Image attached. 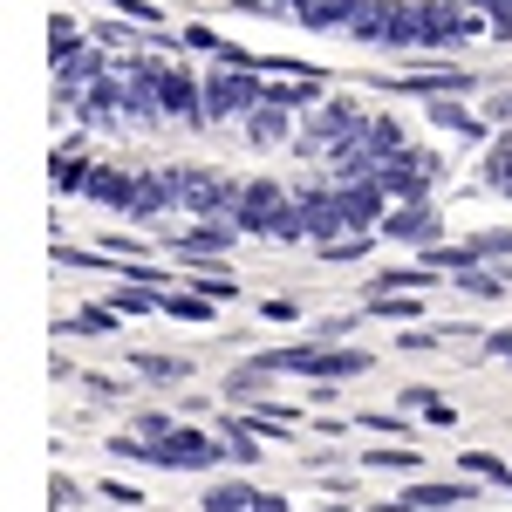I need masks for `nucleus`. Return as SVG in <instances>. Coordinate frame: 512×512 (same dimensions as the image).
I'll return each mask as SVG.
<instances>
[{"instance_id": "0eeeda50", "label": "nucleus", "mask_w": 512, "mask_h": 512, "mask_svg": "<svg viewBox=\"0 0 512 512\" xmlns=\"http://www.w3.org/2000/svg\"><path fill=\"white\" fill-rule=\"evenodd\" d=\"M301 198V226L328 246V239H342L349 233V212H342V192H294Z\"/></svg>"}, {"instance_id": "6ab92c4d", "label": "nucleus", "mask_w": 512, "mask_h": 512, "mask_svg": "<svg viewBox=\"0 0 512 512\" xmlns=\"http://www.w3.org/2000/svg\"><path fill=\"white\" fill-rule=\"evenodd\" d=\"M205 301H212V294H178V287H171V294H164V308L158 315H178V321H212V308H205Z\"/></svg>"}, {"instance_id": "bb28decb", "label": "nucleus", "mask_w": 512, "mask_h": 512, "mask_svg": "<svg viewBox=\"0 0 512 512\" xmlns=\"http://www.w3.org/2000/svg\"><path fill=\"white\" fill-rule=\"evenodd\" d=\"M362 424H369V431H383V437H410V417H396V410H369Z\"/></svg>"}, {"instance_id": "412c9836", "label": "nucleus", "mask_w": 512, "mask_h": 512, "mask_svg": "<svg viewBox=\"0 0 512 512\" xmlns=\"http://www.w3.org/2000/svg\"><path fill=\"white\" fill-rule=\"evenodd\" d=\"M369 465H376V472H417V451H410V444H376Z\"/></svg>"}, {"instance_id": "20e7f679", "label": "nucleus", "mask_w": 512, "mask_h": 512, "mask_svg": "<svg viewBox=\"0 0 512 512\" xmlns=\"http://www.w3.org/2000/svg\"><path fill=\"white\" fill-rule=\"evenodd\" d=\"M171 192L185 198L198 219H233V205H239V192L226 178H212V171H171Z\"/></svg>"}, {"instance_id": "a211bd4d", "label": "nucleus", "mask_w": 512, "mask_h": 512, "mask_svg": "<svg viewBox=\"0 0 512 512\" xmlns=\"http://www.w3.org/2000/svg\"><path fill=\"white\" fill-rule=\"evenodd\" d=\"M458 472H478L485 485H506V492H512V465H506V458H492V451H465Z\"/></svg>"}, {"instance_id": "1a4fd4ad", "label": "nucleus", "mask_w": 512, "mask_h": 512, "mask_svg": "<svg viewBox=\"0 0 512 512\" xmlns=\"http://www.w3.org/2000/svg\"><path fill=\"white\" fill-rule=\"evenodd\" d=\"M110 76V62L96 55V48H69L62 62H55V82H62V96H82L89 82H103Z\"/></svg>"}, {"instance_id": "f03ea898", "label": "nucleus", "mask_w": 512, "mask_h": 512, "mask_svg": "<svg viewBox=\"0 0 512 512\" xmlns=\"http://www.w3.org/2000/svg\"><path fill=\"white\" fill-rule=\"evenodd\" d=\"M274 376H315V383H335V376H362L369 355L362 349H335V342H301V349H267L260 355Z\"/></svg>"}, {"instance_id": "c85d7f7f", "label": "nucleus", "mask_w": 512, "mask_h": 512, "mask_svg": "<svg viewBox=\"0 0 512 512\" xmlns=\"http://www.w3.org/2000/svg\"><path fill=\"white\" fill-rule=\"evenodd\" d=\"M437 403H444V396H437V390H424V383H417V390H403V396H396V410H424V417H431Z\"/></svg>"}, {"instance_id": "2eb2a0df", "label": "nucleus", "mask_w": 512, "mask_h": 512, "mask_svg": "<svg viewBox=\"0 0 512 512\" xmlns=\"http://www.w3.org/2000/svg\"><path fill=\"white\" fill-rule=\"evenodd\" d=\"M246 130H253V144H280V137H287V103H274V96H267V103L246 117Z\"/></svg>"}, {"instance_id": "9d476101", "label": "nucleus", "mask_w": 512, "mask_h": 512, "mask_svg": "<svg viewBox=\"0 0 512 512\" xmlns=\"http://www.w3.org/2000/svg\"><path fill=\"white\" fill-rule=\"evenodd\" d=\"M403 506L410 512H465L472 506V485H444V478H431V485H410Z\"/></svg>"}, {"instance_id": "f704fd0d", "label": "nucleus", "mask_w": 512, "mask_h": 512, "mask_svg": "<svg viewBox=\"0 0 512 512\" xmlns=\"http://www.w3.org/2000/svg\"><path fill=\"white\" fill-rule=\"evenodd\" d=\"M260 315H267V321H294L301 308H294V301H280V294H274V301H260Z\"/></svg>"}, {"instance_id": "dca6fc26", "label": "nucleus", "mask_w": 512, "mask_h": 512, "mask_svg": "<svg viewBox=\"0 0 512 512\" xmlns=\"http://www.w3.org/2000/svg\"><path fill=\"white\" fill-rule=\"evenodd\" d=\"M253 424H246V417H219V444H226V451H233L239 465H253V458H260V444H253Z\"/></svg>"}, {"instance_id": "473e14b6", "label": "nucleus", "mask_w": 512, "mask_h": 512, "mask_svg": "<svg viewBox=\"0 0 512 512\" xmlns=\"http://www.w3.org/2000/svg\"><path fill=\"white\" fill-rule=\"evenodd\" d=\"M478 349L492 355V362H512V328H499V335H485V342H478Z\"/></svg>"}, {"instance_id": "f8f14e48", "label": "nucleus", "mask_w": 512, "mask_h": 512, "mask_svg": "<svg viewBox=\"0 0 512 512\" xmlns=\"http://www.w3.org/2000/svg\"><path fill=\"white\" fill-rule=\"evenodd\" d=\"M82 192H89V198H103V205H123V212H130V198H137V178H130V171H103V164H96Z\"/></svg>"}, {"instance_id": "9b49d317", "label": "nucleus", "mask_w": 512, "mask_h": 512, "mask_svg": "<svg viewBox=\"0 0 512 512\" xmlns=\"http://www.w3.org/2000/svg\"><path fill=\"white\" fill-rule=\"evenodd\" d=\"M376 89H396V96H444V89H472L465 69H431V76H396V82H376Z\"/></svg>"}, {"instance_id": "ddd939ff", "label": "nucleus", "mask_w": 512, "mask_h": 512, "mask_svg": "<svg viewBox=\"0 0 512 512\" xmlns=\"http://www.w3.org/2000/svg\"><path fill=\"white\" fill-rule=\"evenodd\" d=\"M451 96H458V89H451ZM451 96H431L424 110H431V123H437V130H451V137H465V144H472V137H478V130H485V123H478L472 110H458Z\"/></svg>"}, {"instance_id": "f3484780", "label": "nucleus", "mask_w": 512, "mask_h": 512, "mask_svg": "<svg viewBox=\"0 0 512 512\" xmlns=\"http://www.w3.org/2000/svg\"><path fill=\"white\" fill-rule=\"evenodd\" d=\"M130 362H137V376H144V383H185V376H192V362H171V355H130Z\"/></svg>"}, {"instance_id": "4be33fe9", "label": "nucleus", "mask_w": 512, "mask_h": 512, "mask_svg": "<svg viewBox=\"0 0 512 512\" xmlns=\"http://www.w3.org/2000/svg\"><path fill=\"white\" fill-rule=\"evenodd\" d=\"M287 417H294V410H280V403H253V417H246V424H253L260 437H287Z\"/></svg>"}, {"instance_id": "cd10ccee", "label": "nucleus", "mask_w": 512, "mask_h": 512, "mask_svg": "<svg viewBox=\"0 0 512 512\" xmlns=\"http://www.w3.org/2000/svg\"><path fill=\"white\" fill-rule=\"evenodd\" d=\"M123 21H144V28H158V0H110Z\"/></svg>"}, {"instance_id": "6e6552de", "label": "nucleus", "mask_w": 512, "mask_h": 512, "mask_svg": "<svg viewBox=\"0 0 512 512\" xmlns=\"http://www.w3.org/2000/svg\"><path fill=\"white\" fill-rule=\"evenodd\" d=\"M383 198H390L383 178H349V185H342V212H349V226H383Z\"/></svg>"}, {"instance_id": "2f4dec72", "label": "nucleus", "mask_w": 512, "mask_h": 512, "mask_svg": "<svg viewBox=\"0 0 512 512\" xmlns=\"http://www.w3.org/2000/svg\"><path fill=\"white\" fill-rule=\"evenodd\" d=\"M485 117H492V123H512V89H492V96H485Z\"/></svg>"}, {"instance_id": "c756f323", "label": "nucleus", "mask_w": 512, "mask_h": 512, "mask_svg": "<svg viewBox=\"0 0 512 512\" xmlns=\"http://www.w3.org/2000/svg\"><path fill=\"white\" fill-rule=\"evenodd\" d=\"M48 35H55V62H62V55H69V48H82V28H76V21H55V28H48Z\"/></svg>"}, {"instance_id": "72a5a7b5", "label": "nucleus", "mask_w": 512, "mask_h": 512, "mask_svg": "<svg viewBox=\"0 0 512 512\" xmlns=\"http://www.w3.org/2000/svg\"><path fill=\"white\" fill-rule=\"evenodd\" d=\"M198 294H212V301H226V294H233V274H198Z\"/></svg>"}, {"instance_id": "39448f33", "label": "nucleus", "mask_w": 512, "mask_h": 512, "mask_svg": "<svg viewBox=\"0 0 512 512\" xmlns=\"http://www.w3.org/2000/svg\"><path fill=\"white\" fill-rule=\"evenodd\" d=\"M383 233L396 246H437V198H403L396 212H383Z\"/></svg>"}, {"instance_id": "aec40b11", "label": "nucleus", "mask_w": 512, "mask_h": 512, "mask_svg": "<svg viewBox=\"0 0 512 512\" xmlns=\"http://www.w3.org/2000/svg\"><path fill=\"white\" fill-rule=\"evenodd\" d=\"M458 287H465V294H478V301H499V294H506V274H485V267H465V274H458Z\"/></svg>"}, {"instance_id": "7c9ffc66", "label": "nucleus", "mask_w": 512, "mask_h": 512, "mask_svg": "<svg viewBox=\"0 0 512 512\" xmlns=\"http://www.w3.org/2000/svg\"><path fill=\"white\" fill-rule=\"evenodd\" d=\"M137 431H144V437H164V431H178V417H171V410H144V417H137Z\"/></svg>"}, {"instance_id": "7ed1b4c3", "label": "nucleus", "mask_w": 512, "mask_h": 512, "mask_svg": "<svg viewBox=\"0 0 512 512\" xmlns=\"http://www.w3.org/2000/svg\"><path fill=\"white\" fill-rule=\"evenodd\" d=\"M267 103V69L253 62H219L205 76V117H253Z\"/></svg>"}, {"instance_id": "f257e3e1", "label": "nucleus", "mask_w": 512, "mask_h": 512, "mask_svg": "<svg viewBox=\"0 0 512 512\" xmlns=\"http://www.w3.org/2000/svg\"><path fill=\"white\" fill-rule=\"evenodd\" d=\"M233 226H246V233H267V239H301L308 226H301V198H287L280 185H239V205H233Z\"/></svg>"}, {"instance_id": "423d86ee", "label": "nucleus", "mask_w": 512, "mask_h": 512, "mask_svg": "<svg viewBox=\"0 0 512 512\" xmlns=\"http://www.w3.org/2000/svg\"><path fill=\"white\" fill-rule=\"evenodd\" d=\"M158 110L178 123H198L205 117V82H192L185 69H171V62H158Z\"/></svg>"}, {"instance_id": "393cba45", "label": "nucleus", "mask_w": 512, "mask_h": 512, "mask_svg": "<svg viewBox=\"0 0 512 512\" xmlns=\"http://www.w3.org/2000/svg\"><path fill=\"white\" fill-rule=\"evenodd\" d=\"M472 253H478V260H506V253H512V226H506V233H472Z\"/></svg>"}, {"instance_id": "a878e982", "label": "nucleus", "mask_w": 512, "mask_h": 512, "mask_svg": "<svg viewBox=\"0 0 512 512\" xmlns=\"http://www.w3.org/2000/svg\"><path fill=\"white\" fill-rule=\"evenodd\" d=\"M55 185H62V192H82V185H89V164L82 158H55Z\"/></svg>"}, {"instance_id": "b1692460", "label": "nucleus", "mask_w": 512, "mask_h": 512, "mask_svg": "<svg viewBox=\"0 0 512 512\" xmlns=\"http://www.w3.org/2000/svg\"><path fill=\"white\" fill-rule=\"evenodd\" d=\"M485 185L512 192V137H506V144H492V158H485Z\"/></svg>"}, {"instance_id": "c9c22d12", "label": "nucleus", "mask_w": 512, "mask_h": 512, "mask_svg": "<svg viewBox=\"0 0 512 512\" xmlns=\"http://www.w3.org/2000/svg\"><path fill=\"white\" fill-rule=\"evenodd\" d=\"M321 512H342V506H321Z\"/></svg>"}, {"instance_id": "4468645a", "label": "nucleus", "mask_w": 512, "mask_h": 512, "mask_svg": "<svg viewBox=\"0 0 512 512\" xmlns=\"http://www.w3.org/2000/svg\"><path fill=\"white\" fill-rule=\"evenodd\" d=\"M267 383H274V369H267V362L253 355L246 369H233V376H226V396H233V403H253V396L267 390Z\"/></svg>"}, {"instance_id": "5701e85b", "label": "nucleus", "mask_w": 512, "mask_h": 512, "mask_svg": "<svg viewBox=\"0 0 512 512\" xmlns=\"http://www.w3.org/2000/svg\"><path fill=\"white\" fill-rule=\"evenodd\" d=\"M117 308H82V315H69V328H76V335H110V328H117Z\"/></svg>"}]
</instances>
